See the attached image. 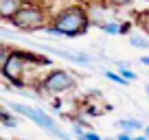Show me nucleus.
I'll return each instance as SVG.
<instances>
[{"mask_svg": "<svg viewBox=\"0 0 149 140\" xmlns=\"http://www.w3.org/2000/svg\"><path fill=\"white\" fill-rule=\"evenodd\" d=\"M13 24V28L18 31H24V33H31V31H44L48 26V13L44 7L40 5H29L24 2L22 9L9 20Z\"/></svg>", "mask_w": 149, "mask_h": 140, "instance_id": "7ed1b4c3", "label": "nucleus"}, {"mask_svg": "<svg viewBox=\"0 0 149 140\" xmlns=\"http://www.w3.org/2000/svg\"><path fill=\"white\" fill-rule=\"evenodd\" d=\"M114 66L118 68V75H121L123 79L127 81V83H130V81H136V79H138V75H136L134 70H132L130 61H127V64H125V61H114Z\"/></svg>", "mask_w": 149, "mask_h": 140, "instance_id": "9d476101", "label": "nucleus"}, {"mask_svg": "<svg viewBox=\"0 0 149 140\" xmlns=\"http://www.w3.org/2000/svg\"><path fill=\"white\" fill-rule=\"evenodd\" d=\"M134 140H149V138L145 134H140V136H134Z\"/></svg>", "mask_w": 149, "mask_h": 140, "instance_id": "412c9836", "label": "nucleus"}, {"mask_svg": "<svg viewBox=\"0 0 149 140\" xmlns=\"http://www.w3.org/2000/svg\"><path fill=\"white\" fill-rule=\"evenodd\" d=\"M116 140H134V134L132 131H118Z\"/></svg>", "mask_w": 149, "mask_h": 140, "instance_id": "f3484780", "label": "nucleus"}, {"mask_svg": "<svg viewBox=\"0 0 149 140\" xmlns=\"http://www.w3.org/2000/svg\"><path fill=\"white\" fill-rule=\"evenodd\" d=\"M26 70H29V51H22V48H13L7 59L5 68L0 70V75L5 77L11 85L15 88H24L26 85Z\"/></svg>", "mask_w": 149, "mask_h": 140, "instance_id": "20e7f679", "label": "nucleus"}, {"mask_svg": "<svg viewBox=\"0 0 149 140\" xmlns=\"http://www.w3.org/2000/svg\"><path fill=\"white\" fill-rule=\"evenodd\" d=\"M147 55H149V48H147Z\"/></svg>", "mask_w": 149, "mask_h": 140, "instance_id": "bb28decb", "label": "nucleus"}, {"mask_svg": "<svg viewBox=\"0 0 149 140\" xmlns=\"http://www.w3.org/2000/svg\"><path fill=\"white\" fill-rule=\"evenodd\" d=\"M42 51H48L53 53L55 57H61V59L70 61V64H79V66H92L94 64V57L90 53H84V51H64V48H55V46H46V44H40Z\"/></svg>", "mask_w": 149, "mask_h": 140, "instance_id": "423d86ee", "label": "nucleus"}, {"mask_svg": "<svg viewBox=\"0 0 149 140\" xmlns=\"http://www.w3.org/2000/svg\"><path fill=\"white\" fill-rule=\"evenodd\" d=\"M145 92H147V98H149V83L145 85Z\"/></svg>", "mask_w": 149, "mask_h": 140, "instance_id": "5701e85b", "label": "nucleus"}, {"mask_svg": "<svg viewBox=\"0 0 149 140\" xmlns=\"http://www.w3.org/2000/svg\"><path fill=\"white\" fill-rule=\"evenodd\" d=\"M110 2H112L114 7H127V5H132L134 0H110Z\"/></svg>", "mask_w": 149, "mask_h": 140, "instance_id": "a211bd4d", "label": "nucleus"}, {"mask_svg": "<svg viewBox=\"0 0 149 140\" xmlns=\"http://www.w3.org/2000/svg\"><path fill=\"white\" fill-rule=\"evenodd\" d=\"M35 88L40 94L44 92V94H51V96H59V94H66L72 88H77V77L64 68H53L37 81Z\"/></svg>", "mask_w": 149, "mask_h": 140, "instance_id": "f03ea898", "label": "nucleus"}, {"mask_svg": "<svg viewBox=\"0 0 149 140\" xmlns=\"http://www.w3.org/2000/svg\"><path fill=\"white\" fill-rule=\"evenodd\" d=\"M53 110H61V101H59V98H57V101L53 103Z\"/></svg>", "mask_w": 149, "mask_h": 140, "instance_id": "aec40b11", "label": "nucleus"}, {"mask_svg": "<svg viewBox=\"0 0 149 140\" xmlns=\"http://www.w3.org/2000/svg\"><path fill=\"white\" fill-rule=\"evenodd\" d=\"M5 105H9L11 112L20 114V116H24V118H29L31 123H35L40 129H44L46 134H51V136H55V131L59 129V127H57V123L53 121V118L48 116L42 107H35V105H24V103H18V101H7Z\"/></svg>", "mask_w": 149, "mask_h": 140, "instance_id": "39448f33", "label": "nucleus"}, {"mask_svg": "<svg viewBox=\"0 0 149 140\" xmlns=\"http://www.w3.org/2000/svg\"><path fill=\"white\" fill-rule=\"evenodd\" d=\"M94 26H99L103 33L107 35H123V24L116 22V20H107V22H97Z\"/></svg>", "mask_w": 149, "mask_h": 140, "instance_id": "1a4fd4ad", "label": "nucleus"}, {"mask_svg": "<svg viewBox=\"0 0 149 140\" xmlns=\"http://www.w3.org/2000/svg\"><path fill=\"white\" fill-rule=\"evenodd\" d=\"M143 134H145V136H147V138H149V125H145V129H143Z\"/></svg>", "mask_w": 149, "mask_h": 140, "instance_id": "4be33fe9", "label": "nucleus"}, {"mask_svg": "<svg viewBox=\"0 0 149 140\" xmlns=\"http://www.w3.org/2000/svg\"><path fill=\"white\" fill-rule=\"evenodd\" d=\"M130 46L140 48V51H147V48H149V37L143 35V33H132V35H130Z\"/></svg>", "mask_w": 149, "mask_h": 140, "instance_id": "9b49d317", "label": "nucleus"}, {"mask_svg": "<svg viewBox=\"0 0 149 140\" xmlns=\"http://www.w3.org/2000/svg\"><path fill=\"white\" fill-rule=\"evenodd\" d=\"M86 131H88V129H84L81 125H74V123H72V134H74V138H84Z\"/></svg>", "mask_w": 149, "mask_h": 140, "instance_id": "2eb2a0df", "label": "nucleus"}, {"mask_svg": "<svg viewBox=\"0 0 149 140\" xmlns=\"http://www.w3.org/2000/svg\"><path fill=\"white\" fill-rule=\"evenodd\" d=\"M140 64H143V66H149V55H143V57H140Z\"/></svg>", "mask_w": 149, "mask_h": 140, "instance_id": "6ab92c4d", "label": "nucleus"}, {"mask_svg": "<svg viewBox=\"0 0 149 140\" xmlns=\"http://www.w3.org/2000/svg\"><path fill=\"white\" fill-rule=\"evenodd\" d=\"M103 77H105V79H110V81H114V83H118V85H127V81L123 79L118 72H112V70H103Z\"/></svg>", "mask_w": 149, "mask_h": 140, "instance_id": "ddd939ff", "label": "nucleus"}, {"mask_svg": "<svg viewBox=\"0 0 149 140\" xmlns=\"http://www.w3.org/2000/svg\"><path fill=\"white\" fill-rule=\"evenodd\" d=\"M84 140H103V138L94 129H90V131H86V134H84Z\"/></svg>", "mask_w": 149, "mask_h": 140, "instance_id": "dca6fc26", "label": "nucleus"}, {"mask_svg": "<svg viewBox=\"0 0 149 140\" xmlns=\"http://www.w3.org/2000/svg\"><path fill=\"white\" fill-rule=\"evenodd\" d=\"M11 51H13V48H11L9 44H5V42H0V70L5 68V64H7V59H9Z\"/></svg>", "mask_w": 149, "mask_h": 140, "instance_id": "f8f14e48", "label": "nucleus"}, {"mask_svg": "<svg viewBox=\"0 0 149 140\" xmlns=\"http://www.w3.org/2000/svg\"><path fill=\"white\" fill-rule=\"evenodd\" d=\"M103 140H116V138H103Z\"/></svg>", "mask_w": 149, "mask_h": 140, "instance_id": "a878e982", "label": "nucleus"}, {"mask_svg": "<svg viewBox=\"0 0 149 140\" xmlns=\"http://www.w3.org/2000/svg\"><path fill=\"white\" fill-rule=\"evenodd\" d=\"M77 140H84V138H77Z\"/></svg>", "mask_w": 149, "mask_h": 140, "instance_id": "cd10ccee", "label": "nucleus"}, {"mask_svg": "<svg viewBox=\"0 0 149 140\" xmlns=\"http://www.w3.org/2000/svg\"><path fill=\"white\" fill-rule=\"evenodd\" d=\"M11 140H29V138H11Z\"/></svg>", "mask_w": 149, "mask_h": 140, "instance_id": "393cba45", "label": "nucleus"}, {"mask_svg": "<svg viewBox=\"0 0 149 140\" xmlns=\"http://www.w3.org/2000/svg\"><path fill=\"white\" fill-rule=\"evenodd\" d=\"M0 123H2L5 127H11V129H13V127H18V121H15V118L11 116L9 112H7V110L2 112V121H0Z\"/></svg>", "mask_w": 149, "mask_h": 140, "instance_id": "4468645a", "label": "nucleus"}, {"mask_svg": "<svg viewBox=\"0 0 149 140\" xmlns=\"http://www.w3.org/2000/svg\"><path fill=\"white\" fill-rule=\"evenodd\" d=\"M24 0H0V20L9 22L20 9H22Z\"/></svg>", "mask_w": 149, "mask_h": 140, "instance_id": "0eeeda50", "label": "nucleus"}, {"mask_svg": "<svg viewBox=\"0 0 149 140\" xmlns=\"http://www.w3.org/2000/svg\"><path fill=\"white\" fill-rule=\"evenodd\" d=\"M90 26H92V20H90L88 11L81 5H70L57 11L44 31L53 33V35H61V37H81L90 31Z\"/></svg>", "mask_w": 149, "mask_h": 140, "instance_id": "f257e3e1", "label": "nucleus"}, {"mask_svg": "<svg viewBox=\"0 0 149 140\" xmlns=\"http://www.w3.org/2000/svg\"><path fill=\"white\" fill-rule=\"evenodd\" d=\"M2 112H5V110H2V107H0V121H2Z\"/></svg>", "mask_w": 149, "mask_h": 140, "instance_id": "b1692460", "label": "nucleus"}, {"mask_svg": "<svg viewBox=\"0 0 149 140\" xmlns=\"http://www.w3.org/2000/svg\"><path fill=\"white\" fill-rule=\"evenodd\" d=\"M114 125H116L118 131H132V134H134V131H143L145 129V125L138 121V118H121V121H116Z\"/></svg>", "mask_w": 149, "mask_h": 140, "instance_id": "6e6552de", "label": "nucleus"}, {"mask_svg": "<svg viewBox=\"0 0 149 140\" xmlns=\"http://www.w3.org/2000/svg\"><path fill=\"white\" fill-rule=\"evenodd\" d=\"M147 33H149V28H147Z\"/></svg>", "mask_w": 149, "mask_h": 140, "instance_id": "c85d7f7f", "label": "nucleus"}]
</instances>
